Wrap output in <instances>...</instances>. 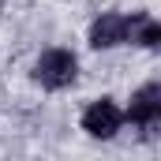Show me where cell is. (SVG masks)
Wrapping results in <instances>:
<instances>
[{
    "label": "cell",
    "mask_w": 161,
    "mask_h": 161,
    "mask_svg": "<svg viewBox=\"0 0 161 161\" xmlns=\"http://www.w3.org/2000/svg\"><path fill=\"white\" fill-rule=\"evenodd\" d=\"M127 38H131V19L116 15V11L94 19V26H90V45L94 49H113V45H124Z\"/></svg>",
    "instance_id": "obj_3"
},
{
    "label": "cell",
    "mask_w": 161,
    "mask_h": 161,
    "mask_svg": "<svg viewBox=\"0 0 161 161\" xmlns=\"http://www.w3.org/2000/svg\"><path fill=\"white\" fill-rule=\"evenodd\" d=\"M75 75H79V60L68 49H49V53H41L38 64H34V79L45 90H64V86L75 82Z\"/></svg>",
    "instance_id": "obj_1"
},
{
    "label": "cell",
    "mask_w": 161,
    "mask_h": 161,
    "mask_svg": "<svg viewBox=\"0 0 161 161\" xmlns=\"http://www.w3.org/2000/svg\"><path fill=\"white\" fill-rule=\"evenodd\" d=\"M158 116H161V86L158 82H146L142 90H135L131 109H127V120L139 124V127H154Z\"/></svg>",
    "instance_id": "obj_4"
},
{
    "label": "cell",
    "mask_w": 161,
    "mask_h": 161,
    "mask_svg": "<svg viewBox=\"0 0 161 161\" xmlns=\"http://www.w3.org/2000/svg\"><path fill=\"white\" fill-rule=\"evenodd\" d=\"M120 124H124V113L109 101V97L94 101V105L82 113V131L94 135V139H113V135L120 131Z\"/></svg>",
    "instance_id": "obj_2"
},
{
    "label": "cell",
    "mask_w": 161,
    "mask_h": 161,
    "mask_svg": "<svg viewBox=\"0 0 161 161\" xmlns=\"http://www.w3.org/2000/svg\"><path fill=\"white\" fill-rule=\"evenodd\" d=\"M131 41H139V45L154 49V45L161 41V26L154 23V19H146V15H142V19H135V23H131Z\"/></svg>",
    "instance_id": "obj_5"
}]
</instances>
